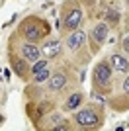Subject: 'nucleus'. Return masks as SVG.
I'll list each match as a JSON object with an SVG mask.
<instances>
[{"mask_svg": "<svg viewBox=\"0 0 129 131\" xmlns=\"http://www.w3.org/2000/svg\"><path fill=\"white\" fill-rule=\"evenodd\" d=\"M64 84H67V77H64L63 72H55L53 77H51V80H49V90L51 92H59Z\"/></svg>", "mask_w": 129, "mask_h": 131, "instance_id": "nucleus-8", "label": "nucleus"}, {"mask_svg": "<svg viewBox=\"0 0 129 131\" xmlns=\"http://www.w3.org/2000/svg\"><path fill=\"white\" fill-rule=\"evenodd\" d=\"M22 31H24V35H26L29 41H33V43L43 37V31H39L37 22H35V20H26L24 26H22Z\"/></svg>", "mask_w": 129, "mask_h": 131, "instance_id": "nucleus-5", "label": "nucleus"}, {"mask_svg": "<svg viewBox=\"0 0 129 131\" xmlns=\"http://www.w3.org/2000/svg\"><path fill=\"white\" fill-rule=\"evenodd\" d=\"M22 55H24V59L33 63V61L39 59V55H41V49H39L37 45H33V41H27V43L22 45Z\"/></svg>", "mask_w": 129, "mask_h": 131, "instance_id": "nucleus-6", "label": "nucleus"}, {"mask_svg": "<svg viewBox=\"0 0 129 131\" xmlns=\"http://www.w3.org/2000/svg\"><path fill=\"white\" fill-rule=\"evenodd\" d=\"M110 84H112V67H110L107 61H102L94 69V86L102 88V90H107Z\"/></svg>", "mask_w": 129, "mask_h": 131, "instance_id": "nucleus-2", "label": "nucleus"}, {"mask_svg": "<svg viewBox=\"0 0 129 131\" xmlns=\"http://www.w3.org/2000/svg\"><path fill=\"white\" fill-rule=\"evenodd\" d=\"M49 77H51V74H49V69L45 67V69H41V71L33 72V82H43V80H47Z\"/></svg>", "mask_w": 129, "mask_h": 131, "instance_id": "nucleus-12", "label": "nucleus"}, {"mask_svg": "<svg viewBox=\"0 0 129 131\" xmlns=\"http://www.w3.org/2000/svg\"><path fill=\"white\" fill-rule=\"evenodd\" d=\"M47 67V61L45 59H37V63L31 67V72H37V71H41V69H45Z\"/></svg>", "mask_w": 129, "mask_h": 131, "instance_id": "nucleus-14", "label": "nucleus"}, {"mask_svg": "<svg viewBox=\"0 0 129 131\" xmlns=\"http://www.w3.org/2000/svg\"><path fill=\"white\" fill-rule=\"evenodd\" d=\"M123 90H125V92H129V77L125 78V82H123Z\"/></svg>", "mask_w": 129, "mask_h": 131, "instance_id": "nucleus-17", "label": "nucleus"}, {"mask_svg": "<svg viewBox=\"0 0 129 131\" xmlns=\"http://www.w3.org/2000/svg\"><path fill=\"white\" fill-rule=\"evenodd\" d=\"M80 102H82V92H72L70 98L64 102V110H67V112H74V110L80 106Z\"/></svg>", "mask_w": 129, "mask_h": 131, "instance_id": "nucleus-11", "label": "nucleus"}, {"mask_svg": "<svg viewBox=\"0 0 129 131\" xmlns=\"http://www.w3.org/2000/svg\"><path fill=\"white\" fill-rule=\"evenodd\" d=\"M110 61H112V67H113V69H117V71H121V72H127L129 71V61L125 59L123 55H117V53H115V55H112V59H110Z\"/></svg>", "mask_w": 129, "mask_h": 131, "instance_id": "nucleus-10", "label": "nucleus"}, {"mask_svg": "<svg viewBox=\"0 0 129 131\" xmlns=\"http://www.w3.org/2000/svg\"><path fill=\"white\" fill-rule=\"evenodd\" d=\"M12 67H14V71H18V72H20V77L22 78H26V77H24V63H22V61H12Z\"/></svg>", "mask_w": 129, "mask_h": 131, "instance_id": "nucleus-13", "label": "nucleus"}, {"mask_svg": "<svg viewBox=\"0 0 129 131\" xmlns=\"http://www.w3.org/2000/svg\"><path fill=\"white\" fill-rule=\"evenodd\" d=\"M84 39H86V35H84V31H74L72 33V35H70L69 37V41H67V45H69V49H78V47H80V45H84Z\"/></svg>", "mask_w": 129, "mask_h": 131, "instance_id": "nucleus-9", "label": "nucleus"}, {"mask_svg": "<svg viewBox=\"0 0 129 131\" xmlns=\"http://www.w3.org/2000/svg\"><path fill=\"white\" fill-rule=\"evenodd\" d=\"M121 47H123V51L125 53H129V35L123 39V43H121Z\"/></svg>", "mask_w": 129, "mask_h": 131, "instance_id": "nucleus-16", "label": "nucleus"}, {"mask_svg": "<svg viewBox=\"0 0 129 131\" xmlns=\"http://www.w3.org/2000/svg\"><path fill=\"white\" fill-rule=\"evenodd\" d=\"M74 121L82 129H98L102 125V114L98 112L94 106H86L84 110L74 114Z\"/></svg>", "mask_w": 129, "mask_h": 131, "instance_id": "nucleus-1", "label": "nucleus"}, {"mask_svg": "<svg viewBox=\"0 0 129 131\" xmlns=\"http://www.w3.org/2000/svg\"><path fill=\"white\" fill-rule=\"evenodd\" d=\"M80 20H82V10L80 8H70L67 14L63 16V31H74L76 27L80 26Z\"/></svg>", "mask_w": 129, "mask_h": 131, "instance_id": "nucleus-3", "label": "nucleus"}, {"mask_svg": "<svg viewBox=\"0 0 129 131\" xmlns=\"http://www.w3.org/2000/svg\"><path fill=\"white\" fill-rule=\"evenodd\" d=\"M107 37V24H96L94 29H92V51H98L100 45L106 41Z\"/></svg>", "mask_w": 129, "mask_h": 131, "instance_id": "nucleus-4", "label": "nucleus"}, {"mask_svg": "<svg viewBox=\"0 0 129 131\" xmlns=\"http://www.w3.org/2000/svg\"><path fill=\"white\" fill-rule=\"evenodd\" d=\"M107 22H117V18H119V14L117 12H107Z\"/></svg>", "mask_w": 129, "mask_h": 131, "instance_id": "nucleus-15", "label": "nucleus"}, {"mask_svg": "<svg viewBox=\"0 0 129 131\" xmlns=\"http://www.w3.org/2000/svg\"><path fill=\"white\" fill-rule=\"evenodd\" d=\"M41 51L47 55L49 59H55V57H59V55H61L63 45H61V41H57V39H51V41H47V43L41 47Z\"/></svg>", "mask_w": 129, "mask_h": 131, "instance_id": "nucleus-7", "label": "nucleus"}]
</instances>
